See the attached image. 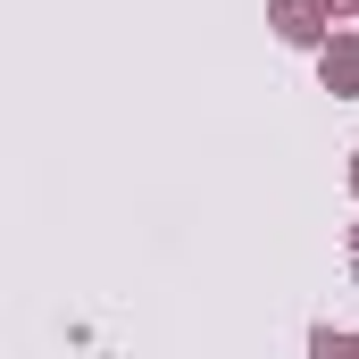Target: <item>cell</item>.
Here are the masks:
<instances>
[{"mask_svg":"<svg viewBox=\"0 0 359 359\" xmlns=\"http://www.w3.org/2000/svg\"><path fill=\"white\" fill-rule=\"evenodd\" d=\"M276 34L284 42H318V8L309 0H276Z\"/></svg>","mask_w":359,"mask_h":359,"instance_id":"cell-1","label":"cell"},{"mask_svg":"<svg viewBox=\"0 0 359 359\" xmlns=\"http://www.w3.org/2000/svg\"><path fill=\"white\" fill-rule=\"evenodd\" d=\"M326 84H334V92L359 84V42H334V50H326Z\"/></svg>","mask_w":359,"mask_h":359,"instance_id":"cell-2","label":"cell"},{"mask_svg":"<svg viewBox=\"0 0 359 359\" xmlns=\"http://www.w3.org/2000/svg\"><path fill=\"white\" fill-rule=\"evenodd\" d=\"M309 359H359V334H334L326 326V334H309Z\"/></svg>","mask_w":359,"mask_h":359,"instance_id":"cell-3","label":"cell"},{"mask_svg":"<svg viewBox=\"0 0 359 359\" xmlns=\"http://www.w3.org/2000/svg\"><path fill=\"white\" fill-rule=\"evenodd\" d=\"M351 184H359V168H351Z\"/></svg>","mask_w":359,"mask_h":359,"instance_id":"cell-4","label":"cell"}]
</instances>
